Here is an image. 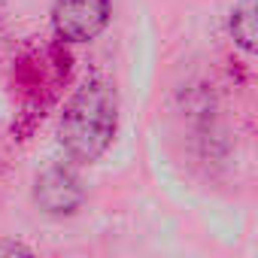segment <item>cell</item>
<instances>
[{
    "label": "cell",
    "mask_w": 258,
    "mask_h": 258,
    "mask_svg": "<svg viewBox=\"0 0 258 258\" xmlns=\"http://www.w3.org/2000/svg\"><path fill=\"white\" fill-rule=\"evenodd\" d=\"M0 258H34V252L16 240H0Z\"/></svg>",
    "instance_id": "5b68a950"
},
{
    "label": "cell",
    "mask_w": 258,
    "mask_h": 258,
    "mask_svg": "<svg viewBox=\"0 0 258 258\" xmlns=\"http://www.w3.org/2000/svg\"><path fill=\"white\" fill-rule=\"evenodd\" d=\"M37 204L49 213V216H70L79 210L82 204V182L76 179L73 170L67 167H52L37 179V191H34Z\"/></svg>",
    "instance_id": "3957f363"
},
{
    "label": "cell",
    "mask_w": 258,
    "mask_h": 258,
    "mask_svg": "<svg viewBox=\"0 0 258 258\" xmlns=\"http://www.w3.org/2000/svg\"><path fill=\"white\" fill-rule=\"evenodd\" d=\"M52 22L61 40H94L109 22V0H55Z\"/></svg>",
    "instance_id": "7a4b0ae2"
},
{
    "label": "cell",
    "mask_w": 258,
    "mask_h": 258,
    "mask_svg": "<svg viewBox=\"0 0 258 258\" xmlns=\"http://www.w3.org/2000/svg\"><path fill=\"white\" fill-rule=\"evenodd\" d=\"M115 91L103 79L85 82L61 115V143L76 161H94L106 152L118 118Z\"/></svg>",
    "instance_id": "6da1fadb"
},
{
    "label": "cell",
    "mask_w": 258,
    "mask_h": 258,
    "mask_svg": "<svg viewBox=\"0 0 258 258\" xmlns=\"http://www.w3.org/2000/svg\"><path fill=\"white\" fill-rule=\"evenodd\" d=\"M231 34L237 46L258 55V0H243L231 16Z\"/></svg>",
    "instance_id": "277c9868"
}]
</instances>
